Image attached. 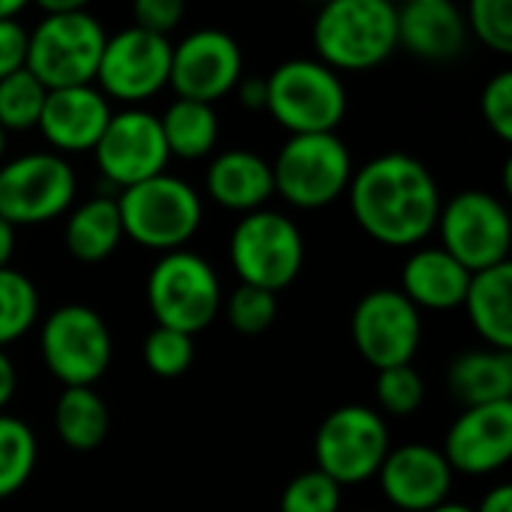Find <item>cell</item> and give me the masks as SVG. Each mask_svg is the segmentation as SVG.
<instances>
[{"mask_svg":"<svg viewBox=\"0 0 512 512\" xmlns=\"http://www.w3.org/2000/svg\"><path fill=\"white\" fill-rule=\"evenodd\" d=\"M480 114L486 126L501 138L512 141V72L501 69L495 78L486 81L480 93Z\"/></svg>","mask_w":512,"mask_h":512,"instance_id":"obj_36","label":"cell"},{"mask_svg":"<svg viewBox=\"0 0 512 512\" xmlns=\"http://www.w3.org/2000/svg\"><path fill=\"white\" fill-rule=\"evenodd\" d=\"M468 33H474L495 54H512V3L510 0H474L468 6Z\"/></svg>","mask_w":512,"mask_h":512,"instance_id":"obj_35","label":"cell"},{"mask_svg":"<svg viewBox=\"0 0 512 512\" xmlns=\"http://www.w3.org/2000/svg\"><path fill=\"white\" fill-rule=\"evenodd\" d=\"M441 453L453 468V474H468V477H486L510 465L512 402L465 408L453 420Z\"/></svg>","mask_w":512,"mask_h":512,"instance_id":"obj_17","label":"cell"},{"mask_svg":"<svg viewBox=\"0 0 512 512\" xmlns=\"http://www.w3.org/2000/svg\"><path fill=\"white\" fill-rule=\"evenodd\" d=\"M6 162V132L0 129V165Z\"/></svg>","mask_w":512,"mask_h":512,"instance_id":"obj_46","label":"cell"},{"mask_svg":"<svg viewBox=\"0 0 512 512\" xmlns=\"http://www.w3.org/2000/svg\"><path fill=\"white\" fill-rule=\"evenodd\" d=\"M147 306L156 327L195 336L222 309V285L213 264L189 249L162 255L147 276Z\"/></svg>","mask_w":512,"mask_h":512,"instance_id":"obj_6","label":"cell"},{"mask_svg":"<svg viewBox=\"0 0 512 512\" xmlns=\"http://www.w3.org/2000/svg\"><path fill=\"white\" fill-rule=\"evenodd\" d=\"M27 9L24 0H0V21H12Z\"/></svg>","mask_w":512,"mask_h":512,"instance_id":"obj_44","label":"cell"},{"mask_svg":"<svg viewBox=\"0 0 512 512\" xmlns=\"http://www.w3.org/2000/svg\"><path fill=\"white\" fill-rule=\"evenodd\" d=\"M435 231L441 234V249L471 276L510 261V210L486 189H465L444 201Z\"/></svg>","mask_w":512,"mask_h":512,"instance_id":"obj_9","label":"cell"},{"mask_svg":"<svg viewBox=\"0 0 512 512\" xmlns=\"http://www.w3.org/2000/svg\"><path fill=\"white\" fill-rule=\"evenodd\" d=\"M474 512H512V486L501 483L495 489H489L480 501V507Z\"/></svg>","mask_w":512,"mask_h":512,"instance_id":"obj_41","label":"cell"},{"mask_svg":"<svg viewBox=\"0 0 512 512\" xmlns=\"http://www.w3.org/2000/svg\"><path fill=\"white\" fill-rule=\"evenodd\" d=\"M348 201L357 225L390 249L420 246L444 204L435 174L408 153H381L360 165L348 183Z\"/></svg>","mask_w":512,"mask_h":512,"instance_id":"obj_1","label":"cell"},{"mask_svg":"<svg viewBox=\"0 0 512 512\" xmlns=\"http://www.w3.org/2000/svg\"><path fill=\"white\" fill-rule=\"evenodd\" d=\"M390 450L387 420L369 405H342L315 432V468L342 489L378 477Z\"/></svg>","mask_w":512,"mask_h":512,"instance_id":"obj_10","label":"cell"},{"mask_svg":"<svg viewBox=\"0 0 512 512\" xmlns=\"http://www.w3.org/2000/svg\"><path fill=\"white\" fill-rule=\"evenodd\" d=\"M63 240L69 255L81 264H99L108 255H114V249L123 240L117 195H96L78 204L66 219Z\"/></svg>","mask_w":512,"mask_h":512,"instance_id":"obj_25","label":"cell"},{"mask_svg":"<svg viewBox=\"0 0 512 512\" xmlns=\"http://www.w3.org/2000/svg\"><path fill=\"white\" fill-rule=\"evenodd\" d=\"M375 399H378L384 414L411 417L420 411V405L426 399L423 375L414 366L384 369V372H378V381H375Z\"/></svg>","mask_w":512,"mask_h":512,"instance_id":"obj_32","label":"cell"},{"mask_svg":"<svg viewBox=\"0 0 512 512\" xmlns=\"http://www.w3.org/2000/svg\"><path fill=\"white\" fill-rule=\"evenodd\" d=\"M399 48L420 60H453L465 51L471 33L453 0H408L396 9Z\"/></svg>","mask_w":512,"mask_h":512,"instance_id":"obj_20","label":"cell"},{"mask_svg":"<svg viewBox=\"0 0 512 512\" xmlns=\"http://www.w3.org/2000/svg\"><path fill=\"white\" fill-rule=\"evenodd\" d=\"M351 336L354 348L372 369L384 372L411 366L423 342V318L402 291L375 288L354 306Z\"/></svg>","mask_w":512,"mask_h":512,"instance_id":"obj_13","label":"cell"},{"mask_svg":"<svg viewBox=\"0 0 512 512\" xmlns=\"http://www.w3.org/2000/svg\"><path fill=\"white\" fill-rule=\"evenodd\" d=\"M171 39L147 33L141 27H126L108 36L96 84L105 99H117L129 108L153 99L162 87H168L171 75Z\"/></svg>","mask_w":512,"mask_h":512,"instance_id":"obj_14","label":"cell"},{"mask_svg":"<svg viewBox=\"0 0 512 512\" xmlns=\"http://www.w3.org/2000/svg\"><path fill=\"white\" fill-rule=\"evenodd\" d=\"M228 255L240 285H252L270 294L285 291L303 270L306 243L300 225L279 210L246 213L228 240Z\"/></svg>","mask_w":512,"mask_h":512,"instance_id":"obj_7","label":"cell"},{"mask_svg":"<svg viewBox=\"0 0 512 512\" xmlns=\"http://www.w3.org/2000/svg\"><path fill=\"white\" fill-rule=\"evenodd\" d=\"M111 102L102 96L99 87H63L48 90L42 114H39V132L51 144V153H93L96 141L102 138L108 120H111Z\"/></svg>","mask_w":512,"mask_h":512,"instance_id":"obj_19","label":"cell"},{"mask_svg":"<svg viewBox=\"0 0 512 512\" xmlns=\"http://www.w3.org/2000/svg\"><path fill=\"white\" fill-rule=\"evenodd\" d=\"M48 90L42 81L24 66L0 81V129L9 132H27L39 126V114L45 105Z\"/></svg>","mask_w":512,"mask_h":512,"instance_id":"obj_30","label":"cell"},{"mask_svg":"<svg viewBox=\"0 0 512 512\" xmlns=\"http://www.w3.org/2000/svg\"><path fill=\"white\" fill-rule=\"evenodd\" d=\"M381 495L402 512H429L447 504L453 489V468L432 444L393 447L378 468Z\"/></svg>","mask_w":512,"mask_h":512,"instance_id":"obj_18","label":"cell"},{"mask_svg":"<svg viewBox=\"0 0 512 512\" xmlns=\"http://www.w3.org/2000/svg\"><path fill=\"white\" fill-rule=\"evenodd\" d=\"M78 192L75 168L51 150L21 153L0 165V219L12 228L63 216Z\"/></svg>","mask_w":512,"mask_h":512,"instance_id":"obj_12","label":"cell"},{"mask_svg":"<svg viewBox=\"0 0 512 512\" xmlns=\"http://www.w3.org/2000/svg\"><path fill=\"white\" fill-rule=\"evenodd\" d=\"M243 78V51L237 39L216 27H201L183 36L171 51V75L177 99L213 105L228 96Z\"/></svg>","mask_w":512,"mask_h":512,"instance_id":"obj_16","label":"cell"},{"mask_svg":"<svg viewBox=\"0 0 512 512\" xmlns=\"http://www.w3.org/2000/svg\"><path fill=\"white\" fill-rule=\"evenodd\" d=\"M471 285V273L447 255L441 246H423L411 252V258L402 267V294L417 309L432 312H450L465 303Z\"/></svg>","mask_w":512,"mask_h":512,"instance_id":"obj_22","label":"cell"},{"mask_svg":"<svg viewBox=\"0 0 512 512\" xmlns=\"http://www.w3.org/2000/svg\"><path fill=\"white\" fill-rule=\"evenodd\" d=\"M342 510V486H336L318 468L297 474L279 501V512H339Z\"/></svg>","mask_w":512,"mask_h":512,"instance_id":"obj_33","label":"cell"},{"mask_svg":"<svg viewBox=\"0 0 512 512\" xmlns=\"http://www.w3.org/2000/svg\"><path fill=\"white\" fill-rule=\"evenodd\" d=\"M39 321V291L15 267L0 270V351L33 330Z\"/></svg>","mask_w":512,"mask_h":512,"instance_id":"obj_29","label":"cell"},{"mask_svg":"<svg viewBox=\"0 0 512 512\" xmlns=\"http://www.w3.org/2000/svg\"><path fill=\"white\" fill-rule=\"evenodd\" d=\"M447 384L465 408L512 402V351L477 348L459 354L450 363Z\"/></svg>","mask_w":512,"mask_h":512,"instance_id":"obj_24","label":"cell"},{"mask_svg":"<svg viewBox=\"0 0 512 512\" xmlns=\"http://www.w3.org/2000/svg\"><path fill=\"white\" fill-rule=\"evenodd\" d=\"M117 210L123 237L162 255L186 249L204 222L201 195L174 174H159L117 192Z\"/></svg>","mask_w":512,"mask_h":512,"instance_id":"obj_3","label":"cell"},{"mask_svg":"<svg viewBox=\"0 0 512 512\" xmlns=\"http://www.w3.org/2000/svg\"><path fill=\"white\" fill-rule=\"evenodd\" d=\"M270 168L276 195L297 210H321L339 201L354 177L351 150L336 132L291 135Z\"/></svg>","mask_w":512,"mask_h":512,"instance_id":"obj_8","label":"cell"},{"mask_svg":"<svg viewBox=\"0 0 512 512\" xmlns=\"http://www.w3.org/2000/svg\"><path fill=\"white\" fill-rule=\"evenodd\" d=\"M15 390H18V372H15V363L9 360L6 351H0V414L3 408L15 399Z\"/></svg>","mask_w":512,"mask_h":512,"instance_id":"obj_40","label":"cell"},{"mask_svg":"<svg viewBox=\"0 0 512 512\" xmlns=\"http://www.w3.org/2000/svg\"><path fill=\"white\" fill-rule=\"evenodd\" d=\"M93 159L108 186L123 192L129 186L165 174L171 153L165 147L156 114L144 108H123L111 114L102 138L93 147Z\"/></svg>","mask_w":512,"mask_h":512,"instance_id":"obj_15","label":"cell"},{"mask_svg":"<svg viewBox=\"0 0 512 512\" xmlns=\"http://www.w3.org/2000/svg\"><path fill=\"white\" fill-rule=\"evenodd\" d=\"M204 186H207V195L219 207L243 213V216L264 210V204L276 195L270 162L240 147L225 150L210 162Z\"/></svg>","mask_w":512,"mask_h":512,"instance_id":"obj_21","label":"cell"},{"mask_svg":"<svg viewBox=\"0 0 512 512\" xmlns=\"http://www.w3.org/2000/svg\"><path fill=\"white\" fill-rule=\"evenodd\" d=\"M429 512H474L471 507H465V504H453V501H447V504H441V507H435V510Z\"/></svg>","mask_w":512,"mask_h":512,"instance_id":"obj_45","label":"cell"},{"mask_svg":"<svg viewBox=\"0 0 512 512\" xmlns=\"http://www.w3.org/2000/svg\"><path fill=\"white\" fill-rule=\"evenodd\" d=\"M183 12H186L183 0H138L132 6V18H135L132 27L168 39V33L183 21Z\"/></svg>","mask_w":512,"mask_h":512,"instance_id":"obj_37","label":"cell"},{"mask_svg":"<svg viewBox=\"0 0 512 512\" xmlns=\"http://www.w3.org/2000/svg\"><path fill=\"white\" fill-rule=\"evenodd\" d=\"M141 357H144V366L153 375H159V378H177L195 360V339L186 336V333L168 330V327H153L144 336Z\"/></svg>","mask_w":512,"mask_h":512,"instance_id":"obj_31","label":"cell"},{"mask_svg":"<svg viewBox=\"0 0 512 512\" xmlns=\"http://www.w3.org/2000/svg\"><path fill=\"white\" fill-rule=\"evenodd\" d=\"M363 512H372V510H363Z\"/></svg>","mask_w":512,"mask_h":512,"instance_id":"obj_47","label":"cell"},{"mask_svg":"<svg viewBox=\"0 0 512 512\" xmlns=\"http://www.w3.org/2000/svg\"><path fill=\"white\" fill-rule=\"evenodd\" d=\"M105 42L108 33L87 6L42 15L27 39V69L45 90L93 84Z\"/></svg>","mask_w":512,"mask_h":512,"instance_id":"obj_4","label":"cell"},{"mask_svg":"<svg viewBox=\"0 0 512 512\" xmlns=\"http://www.w3.org/2000/svg\"><path fill=\"white\" fill-rule=\"evenodd\" d=\"M315 60L333 72H366L396 48V6L390 0H330L312 24Z\"/></svg>","mask_w":512,"mask_h":512,"instance_id":"obj_2","label":"cell"},{"mask_svg":"<svg viewBox=\"0 0 512 512\" xmlns=\"http://www.w3.org/2000/svg\"><path fill=\"white\" fill-rule=\"evenodd\" d=\"M225 315H228V321H231V327L237 333H243V336H261L264 330L273 327V321L279 315V300L270 291L252 288V285H240L228 297Z\"/></svg>","mask_w":512,"mask_h":512,"instance_id":"obj_34","label":"cell"},{"mask_svg":"<svg viewBox=\"0 0 512 512\" xmlns=\"http://www.w3.org/2000/svg\"><path fill=\"white\" fill-rule=\"evenodd\" d=\"M234 90H237V99L243 108H249V111L267 108V78H240V84Z\"/></svg>","mask_w":512,"mask_h":512,"instance_id":"obj_39","label":"cell"},{"mask_svg":"<svg viewBox=\"0 0 512 512\" xmlns=\"http://www.w3.org/2000/svg\"><path fill=\"white\" fill-rule=\"evenodd\" d=\"M108 426V405L93 387H63L54 402V429L69 450H96L108 438Z\"/></svg>","mask_w":512,"mask_h":512,"instance_id":"obj_26","label":"cell"},{"mask_svg":"<svg viewBox=\"0 0 512 512\" xmlns=\"http://www.w3.org/2000/svg\"><path fill=\"white\" fill-rule=\"evenodd\" d=\"M291 135L336 132L348 114V87L315 57H294L267 75V108Z\"/></svg>","mask_w":512,"mask_h":512,"instance_id":"obj_5","label":"cell"},{"mask_svg":"<svg viewBox=\"0 0 512 512\" xmlns=\"http://www.w3.org/2000/svg\"><path fill=\"white\" fill-rule=\"evenodd\" d=\"M162 138L171 156L180 159H204L213 153L219 141V117L213 105L192 102V99H174L165 114L159 117Z\"/></svg>","mask_w":512,"mask_h":512,"instance_id":"obj_27","label":"cell"},{"mask_svg":"<svg viewBox=\"0 0 512 512\" xmlns=\"http://www.w3.org/2000/svg\"><path fill=\"white\" fill-rule=\"evenodd\" d=\"M39 462V444L33 429L12 414H0V501L18 495Z\"/></svg>","mask_w":512,"mask_h":512,"instance_id":"obj_28","label":"cell"},{"mask_svg":"<svg viewBox=\"0 0 512 512\" xmlns=\"http://www.w3.org/2000/svg\"><path fill=\"white\" fill-rule=\"evenodd\" d=\"M15 228L9 225V222H3L0 219V270H6L9 267V261H12V255H15Z\"/></svg>","mask_w":512,"mask_h":512,"instance_id":"obj_42","label":"cell"},{"mask_svg":"<svg viewBox=\"0 0 512 512\" xmlns=\"http://www.w3.org/2000/svg\"><path fill=\"white\" fill-rule=\"evenodd\" d=\"M27 39L30 30L18 18L0 21V81L27 66Z\"/></svg>","mask_w":512,"mask_h":512,"instance_id":"obj_38","label":"cell"},{"mask_svg":"<svg viewBox=\"0 0 512 512\" xmlns=\"http://www.w3.org/2000/svg\"><path fill=\"white\" fill-rule=\"evenodd\" d=\"M84 6V0H42L39 9L42 15H57V12H69V9H78Z\"/></svg>","mask_w":512,"mask_h":512,"instance_id":"obj_43","label":"cell"},{"mask_svg":"<svg viewBox=\"0 0 512 512\" xmlns=\"http://www.w3.org/2000/svg\"><path fill=\"white\" fill-rule=\"evenodd\" d=\"M39 354L63 387H93L111 366L114 339L96 309L66 303L42 321Z\"/></svg>","mask_w":512,"mask_h":512,"instance_id":"obj_11","label":"cell"},{"mask_svg":"<svg viewBox=\"0 0 512 512\" xmlns=\"http://www.w3.org/2000/svg\"><path fill=\"white\" fill-rule=\"evenodd\" d=\"M465 312L471 318V327L486 342V348L512 351V264H498L492 270L474 273L468 294H465Z\"/></svg>","mask_w":512,"mask_h":512,"instance_id":"obj_23","label":"cell"}]
</instances>
